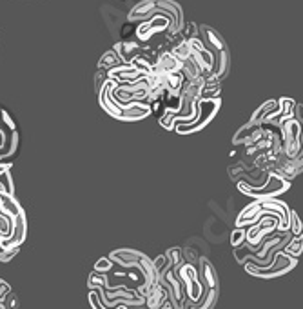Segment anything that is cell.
<instances>
[{"mask_svg": "<svg viewBox=\"0 0 303 309\" xmlns=\"http://www.w3.org/2000/svg\"><path fill=\"white\" fill-rule=\"evenodd\" d=\"M222 89L220 86H205L202 91V98H220Z\"/></svg>", "mask_w": 303, "mask_h": 309, "instance_id": "27", "label": "cell"}, {"mask_svg": "<svg viewBox=\"0 0 303 309\" xmlns=\"http://www.w3.org/2000/svg\"><path fill=\"white\" fill-rule=\"evenodd\" d=\"M243 265H245V271L249 275L258 276V278H276V276H283L289 271L294 269L298 265V259L289 257L283 251H278L272 264H269L267 267H258V265L251 264V262H245Z\"/></svg>", "mask_w": 303, "mask_h": 309, "instance_id": "4", "label": "cell"}, {"mask_svg": "<svg viewBox=\"0 0 303 309\" xmlns=\"http://www.w3.org/2000/svg\"><path fill=\"white\" fill-rule=\"evenodd\" d=\"M258 126H262V124H253V122L243 124L240 130L236 131V135L232 136V144H234V146H241V144H245V142H247V138L253 135L254 131H256V128H258Z\"/></svg>", "mask_w": 303, "mask_h": 309, "instance_id": "16", "label": "cell"}, {"mask_svg": "<svg viewBox=\"0 0 303 309\" xmlns=\"http://www.w3.org/2000/svg\"><path fill=\"white\" fill-rule=\"evenodd\" d=\"M122 64V60H120V56L116 55V51L111 49L107 51L106 55H102L100 62H98V68L100 69H106V71H109V69L116 68V66H120Z\"/></svg>", "mask_w": 303, "mask_h": 309, "instance_id": "17", "label": "cell"}, {"mask_svg": "<svg viewBox=\"0 0 303 309\" xmlns=\"http://www.w3.org/2000/svg\"><path fill=\"white\" fill-rule=\"evenodd\" d=\"M222 100L220 98H200L198 100V115L192 122H176L174 124V133L178 135H192L196 131H202L216 115H218Z\"/></svg>", "mask_w": 303, "mask_h": 309, "instance_id": "2", "label": "cell"}, {"mask_svg": "<svg viewBox=\"0 0 303 309\" xmlns=\"http://www.w3.org/2000/svg\"><path fill=\"white\" fill-rule=\"evenodd\" d=\"M89 304H91V308L93 309H106L104 306H102L100 298H98V295H96L95 289H91L89 291ZM116 309H127V308H125V306H118Z\"/></svg>", "mask_w": 303, "mask_h": 309, "instance_id": "30", "label": "cell"}, {"mask_svg": "<svg viewBox=\"0 0 303 309\" xmlns=\"http://www.w3.org/2000/svg\"><path fill=\"white\" fill-rule=\"evenodd\" d=\"M152 264H154V267H156L158 275H162L163 271H167L169 267H171V264H169V260L165 255H160V257H156V259L152 260Z\"/></svg>", "mask_w": 303, "mask_h": 309, "instance_id": "26", "label": "cell"}, {"mask_svg": "<svg viewBox=\"0 0 303 309\" xmlns=\"http://www.w3.org/2000/svg\"><path fill=\"white\" fill-rule=\"evenodd\" d=\"M294 120H298L303 126V104H296L294 107Z\"/></svg>", "mask_w": 303, "mask_h": 309, "instance_id": "32", "label": "cell"}, {"mask_svg": "<svg viewBox=\"0 0 303 309\" xmlns=\"http://www.w3.org/2000/svg\"><path fill=\"white\" fill-rule=\"evenodd\" d=\"M107 80H109V75H107V71H106V69H100V68H98V71H96V77H95L96 93H100V89L104 88V84H106Z\"/></svg>", "mask_w": 303, "mask_h": 309, "instance_id": "25", "label": "cell"}, {"mask_svg": "<svg viewBox=\"0 0 303 309\" xmlns=\"http://www.w3.org/2000/svg\"><path fill=\"white\" fill-rule=\"evenodd\" d=\"M200 29V39L205 45H207L209 49L213 51L214 55V66H213V71L209 75H213L214 79H218L220 82L227 77L230 69V55H229V47L225 44L224 37L213 29L211 26H198Z\"/></svg>", "mask_w": 303, "mask_h": 309, "instance_id": "1", "label": "cell"}, {"mask_svg": "<svg viewBox=\"0 0 303 309\" xmlns=\"http://www.w3.org/2000/svg\"><path fill=\"white\" fill-rule=\"evenodd\" d=\"M198 264H200L198 276H200L203 287L205 289H218V273L214 269V265L207 259H203V257L198 259Z\"/></svg>", "mask_w": 303, "mask_h": 309, "instance_id": "9", "label": "cell"}, {"mask_svg": "<svg viewBox=\"0 0 303 309\" xmlns=\"http://www.w3.org/2000/svg\"><path fill=\"white\" fill-rule=\"evenodd\" d=\"M165 257H167L171 267H174V269L184 262V253H182L180 247H171V249H167V251H165Z\"/></svg>", "mask_w": 303, "mask_h": 309, "instance_id": "20", "label": "cell"}, {"mask_svg": "<svg viewBox=\"0 0 303 309\" xmlns=\"http://www.w3.org/2000/svg\"><path fill=\"white\" fill-rule=\"evenodd\" d=\"M180 33H182L184 40H192V39H196V37H200V29H198V26L194 22H189L182 28Z\"/></svg>", "mask_w": 303, "mask_h": 309, "instance_id": "24", "label": "cell"}, {"mask_svg": "<svg viewBox=\"0 0 303 309\" xmlns=\"http://www.w3.org/2000/svg\"><path fill=\"white\" fill-rule=\"evenodd\" d=\"M144 257L142 251H136V249H116L109 255V259L113 260V264L122 265V267H136L138 260Z\"/></svg>", "mask_w": 303, "mask_h": 309, "instance_id": "8", "label": "cell"}, {"mask_svg": "<svg viewBox=\"0 0 303 309\" xmlns=\"http://www.w3.org/2000/svg\"><path fill=\"white\" fill-rule=\"evenodd\" d=\"M154 69H158V71L163 75L176 73V71H182V60L176 58L171 51H165V53H162V55L158 56V60L154 62Z\"/></svg>", "mask_w": 303, "mask_h": 309, "instance_id": "11", "label": "cell"}, {"mask_svg": "<svg viewBox=\"0 0 303 309\" xmlns=\"http://www.w3.org/2000/svg\"><path fill=\"white\" fill-rule=\"evenodd\" d=\"M0 211L4 215H7L9 219H15L20 213H24L22 206L18 204L15 195H9V193L2 191V189H0Z\"/></svg>", "mask_w": 303, "mask_h": 309, "instance_id": "12", "label": "cell"}, {"mask_svg": "<svg viewBox=\"0 0 303 309\" xmlns=\"http://www.w3.org/2000/svg\"><path fill=\"white\" fill-rule=\"evenodd\" d=\"M9 293H11V287H9V284H7V282H4V280H0V300L4 302Z\"/></svg>", "mask_w": 303, "mask_h": 309, "instance_id": "31", "label": "cell"}, {"mask_svg": "<svg viewBox=\"0 0 303 309\" xmlns=\"http://www.w3.org/2000/svg\"><path fill=\"white\" fill-rule=\"evenodd\" d=\"M281 251H283L285 255H289V257H294V259H298V257L303 253V233L291 236V240L287 242V246L283 247Z\"/></svg>", "mask_w": 303, "mask_h": 309, "instance_id": "15", "label": "cell"}, {"mask_svg": "<svg viewBox=\"0 0 303 309\" xmlns=\"http://www.w3.org/2000/svg\"><path fill=\"white\" fill-rule=\"evenodd\" d=\"M176 275H178L182 286H184V291H186L187 300L191 302H196L198 298L202 297L205 287H203L200 276H198V271L194 267V264L191 262H182V264L176 267Z\"/></svg>", "mask_w": 303, "mask_h": 309, "instance_id": "6", "label": "cell"}, {"mask_svg": "<svg viewBox=\"0 0 303 309\" xmlns=\"http://www.w3.org/2000/svg\"><path fill=\"white\" fill-rule=\"evenodd\" d=\"M171 53H173V55L176 56V58H180V60L184 62V60H187V58L191 56V45H189V42H187V40L182 39L178 42V44L174 45Z\"/></svg>", "mask_w": 303, "mask_h": 309, "instance_id": "18", "label": "cell"}, {"mask_svg": "<svg viewBox=\"0 0 303 309\" xmlns=\"http://www.w3.org/2000/svg\"><path fill=\"white\" fill-rule=\"evenodd\" d=\"M28 235V220H26V211L13 219V229L9 236L0 238V249H9V247H20Z\"/></svg>", "mask_w": 303, "mask_h": 309, "instance_id": "7", "label": "cell"}, {"mask_svg": "<svg viewBox=\"0 0 303 309\" xmlns=\"http://www.w3.org/2000/svg\"><path fill=\"white\" fill-rule=\"evenodd\" d=\"M276 109H278V100H269L265 102L264 106H260L256 111L251 115V120L249 122L253 124H264L265 120H267V117H269L270 113H274Z\"/></svg>", "mask_w": 303, "mask_h": 309, "instance_id": "14", "label": "cell"}, {"mask_svg": "<svg viewBox=\"0 0 303 309\" xmlns=\"http://www.w3.org/2000/svg\"><path fill=\"white\" fill-rule=\"evenodd\" d=\"M302 151H303V128H302Z\"/></svg>", "mask_w": 303, "mask_h": 309, "instance_id": "33", "label": "cell"}, {"mask_svg": "<svg viewBox=\"0 0 303 309\" xmlns=\"http://www.w3.org/2000/svg\"><path fill=\"white\" fill-rule=\"evenodd\" d=\"M113 49L116 51V55L120 56V60L125 62V64H131L133 58H136L138 55L144 53V49L140 47V44H136L135 40H122V42L114 44Z\"/></svg>", "mask_w": 303, "mask_h": 309, "instance_id": "10", "label": "cell"}, {"mask_svg": "<svg viewBox=\"0 0 303 309\" xmlns=\"http://www.w3.org/2000/svg\"><path fill=\"white\" fill-rule=\"evenodd\" d=\"M113 260L109 259V257H104V259H100L98 262L95 264V271H98V273H107V271L113 267Z\"/></svg>", "mask_w": 303, "mask_h": 309, "instance_id": "28", "label": "cell"}, {"mask_svg": "<svg viewBox=\"0 0 303 309\" xmlns=\"http://www.w3.org/2000/svg\"><path fill=\"white\" fill-rule=\"evenodd\" d=\"M87 286L89 289H100V287H106L107 286V276L106 273H98V271H93L89 275V280H87Z\"/></svg>", "mask_w": 303, "mask_h": 309, "instance_id": "19", "label": "cell"}, {"mask_svg": "<svg viewBox=\"0 0 303 309\" xmlns=\"http://www.w3.org/2000/svg\"><path fill=\"white\" fill-rule=\"evenodd\" d=\"M136 309H147L146 306H136Z\"/></svg>", "mask_w": 303, "mask_h": 309, "instance_id": "34", "label": "cell"}, {"mask_svg": "<svg viewBox=\"0 0 303 309\" xmlns=\"http://www.w3.org/2000/svg\"><path fill=\"white\" fill-rule=\"evenodd\" d=\"M20 251V247H9V249H0V262H9L15 259Z\"/></svg>", "mask_w": 303, "mask_h": 309, "instance_id": "29", "label": "cell"}, {"mask_svg": "<svg viewBox=\"0 0 303 309\" xmlns=\"http://www.w3.org/2000/svg\"><path fill=\"white\" fill-rule=\"evenodd\" d=\"M238 189L240 193L247 195L251 198H256V200H267V198H276L287 193L291 189V180H285L278 177V175L269 173V178L264 185L260 187H253V185L245 184V182H238Z\"/></svg>", "mask_w": 303, "mask_h": 309, "instance_id": "3", "label": "cell"}, {"mask_svg": "<svg viewBox=\"0 0 303 309\" xmlns=\"http://www.w3.org/2000/svg\"><path fill=\"white\" fill-rule=\"evenodd\" d=\"M158 122H160V126H162L163 130L174 131V124H176V120H174V113L169 111V109H163V115L158 118Z\"/></svg>", "mask_w": 303, "mask_h": 309, "instance_id": "21", "label": "cell"}, {"mask_svg": "<svg viewBox=\"0 0 303 309\" xmlns=\"http://www.w3.org/2000/svg\"><path fill=\"white\" fill-rule=\"evenodd\" d=\"M289 231H291L292 236L303 233V222L300 220V217H298L296 211H292V209H291V222H289Z\"/></svg>", "mask_w": 303, "mask_h": 309, "instance_id": "23", "label": "cell"}, {"mask_svg": "<svg viewBox=\"0 0 303 309\" xmlns=\"http://www.w3.org/2000/svg\"><path fill=\"white\" fill-rule=\"evenodd\" d=\"M302 124L294 118H287L280 124L281 131V153L294 158L302 153Z\"/></svg>", "mask_w": 303, "mask_h": 309, "instance_id": "5", "label": "cell"}, {"mask_svg": "<svg viewBox=\"0 0 303 309\" xmlns=\"http://www.w3.org/2000/svg\"><path fill=\"white\" fill-rule=\"evenodd\" d=\"M247 238V229L245 227H236L232 233H230V246L232 247H238L241 246L243 242Z\"/></svg>", "mask_w": 303, "mask_h": 309, "instance_id": "22", "label": "cell"}, {"mask_svg": "<svg viewBox=\"0 0 303 309\" xmlns=\"http://www.w3.org/2000/svg\"><path fill=\"white\" fill-rule=\"evenodd\" d=\"M167 300H169V297H167L165 287L158 282L156 286L151 289V293L146 297V306H147V309H160Z\"/></svg>", "mask_w": 303, "mask_h": 309, "instance_id": "13", "label": "cell"}]
</instances>
